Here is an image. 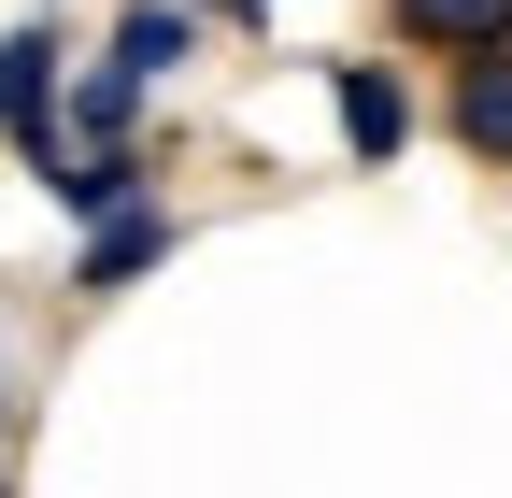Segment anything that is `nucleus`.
<instances>
[{"label": "nucleus", "mask_w": 512, "mask_h": 498, "mask_svg": "<svg viewBox=\"0 0 512 498\" xmlns=\"http://www.w3.org/2000/svg\"><path fill=\"white\" fill-rule=\"evenodd\" d=\"M157 257H171V200H114V214H86L72 285H86V299H114V285H143Z\"/></svg>", "instance_id": "4"}, {"label": "nucleus", "mask_w": 512, "mask_h": 498, "mask_svg": "<svg viewBox=\"0 0 512 498\" xmlns=\"http://www.w3.org/2000/svg\"><path fill=\"white\" fill-rule=\"evenodd\" d=\"M441 129H456L484 171H512V43H484V57H441Z\"/></svg>", "instance_id": "2"}, {"label": "nucleus", "mask_w": 512, "mask_h": 498, "mask_svg": "<svg viewBox=\"0 0 512 498\" xmlns=\"http://www.w3.org/2000/svg\"><path fill=\"white\" fill-rule=\"evenodd\" d=\"M399 15V43H427V57H484V43H512V0H384Z\"/></svg>", "instance_id": "5"}, {"label": "nucleus", "mask_w": 512, "mask_h": 498, "mask_svg": "<svg viewBox=\"0 0 512 498\" xmlns=\"http://www.w3.org/2000/svg\"><path fill=\"white\" fill-rule=\"evenodd\" d=\"M57 100H72V43L57 29H0V143H29V171L57 157Z\"/></svg>", "instance_id": "1"}, {"label": "nucleus", "mask_w": 512, "mask_h": 498, "mask_svg": "<svg viewBox=\"0 0 512 498\" xmlns=\"http://www.w3.org/2000/svg\"><path fill=\"white\" fill-rule=\"evenodd\" d=\"M328 100H342V157H356V171H399V143H413V86L384 72V57H342Z\"/></svg>", "instance_id": "3"}, {"label": "nucleus", "mask_w": 512, "mask_h": 498, "mask_svg": "<svg viewBox=\"0 0 512 498\" xmlns=\"http://www.w3.org/2000/svg\"><path fill=\"white\" fill-rule=\"evenodd\" d=\"M114 57H128V72H185V57H200V15H185V0H128V15H114Z\"/></svg>", "instance_id": "6"}]
</instances>
